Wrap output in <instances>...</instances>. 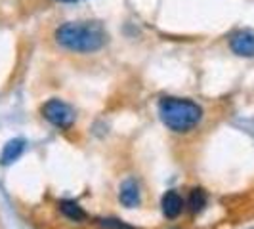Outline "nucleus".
Here are the masks:
<instances>
[{"instance_id":"f257e3e1","label":"nucleus","mask_w":254,"mask_h":229,"mask_svg":"<svg viewBox=\"0 0 254 229\" xmlns=\"http://www.w3.org/2000/svg\"><path fill=\"white\" fill-rule=\"evenodd\" d=\"M56 42L71 52L90 54L105 46L107 33L98 21H71L56 29Z\"/></svg>"},{"instance_id":"f03ea898","label":"nucleus","mask_w":254,"mask_h":229,"mask_svg":"<svg viewBox=\"0 0 254 229\" xmlns=\"http://www.w3.org/2000/svg\"><path fill=\"white\" fill-rule=\"evenodd\" d=\"M159 114L166 128L172 132L186 134L197 126L203 118V109L191 100L182 98H163L159 103Z\"/></svg>"},{"instance_id":"7ed1b4c3","label":"nucleus","mask_w":254,"mask_h":229,"mask_svg":"<svg viewBox=\"0 0 254 229\" xmlns=\"http://www.w3.org/2000/svg\"><path fill=\"white\" fill-rule=\"evenodd\" d=\"M42 116L50 122L52 126L60 128V130H69L75 122V113L71 109V105H67L62 100H48L42 105Z\"/></svg>"},{"instance_id":"20e7f679","label":"nucleus","mask_w":254,"mask_h":229,"mask_svg":"<svg viewBox=\"0 0 254 229\" xmlns=\"http://www.w3.org/2000/svg\"><path fill=\"white\" fill-rule=\"evenodd\" d=\"M229 48L241 57H254V33L253 31H235L229 37Z\"/></svg>"},{"instance_id":"39448f33","label":"nucleus","mask_w":254,"mask_h":229,"mask_svg":"<svg viewBox=\"0 0 254 229\" xmlns=\"http://www.w3.org/2000/svg\"><path fill=\"white\" fill-rule=\"evenodd\" d=\"M161 208H163V214L166 218L174 220V218H178L184 212L186 203H184V199H182V195L178 191H166L163 195V199H161Z\"/></svg>"},{"instance_id":"423d86ee","label":"nucleus","mask_w":254,"mask_h":229,"mask_svg":"<svg viewBox=\"0 0 254 229\" xmlns=\"http://www.w3.org/2000/svg\"><path fill=\"white\" fill-rule=\"evenodd\" d=\"M119 201L127 208H134V206L140 204V187H138V183L134 179L123 181L121 191H119Z\"/></svg>"},{"instance_id":"0eeeda50","label":"nucleus","mask_w":254,"mask_h":229,"mask_svg":"<svg viewBox=\"0 0 254 229\" xmlns=\"http://www.w3.org/2000/svg\"><path fill=\"white\" fill-rule=\"evenodd\" d=\"M25 149V141L23 140H12L8 141L6 145H4V149H2V155H0V163L2 165H12L13 161H17L19 157H21V153Z\"/></svg>"},{"instance_id":"6e6552de","label":"nucleus","mask_w":254,"mask_h":229,"mask_svg":"<svg viewBox=\"0 0 254 229\" xmlns=\"http://www.w3.org/2000/svg\"><path fill=\"white\" fill-rule=\"evenodd\" d=\"M206 203H208V195H206V191L201 189V187H195V189L190 193L188 208H190V212H193V214H199L204 206H206Z\"/></svg>"},{"instance_id":"1a4fd4ad","label":"nucleus","mask_w":254,"mask_h":229,"mask_svg":"<svg viewBox=\"0 0 254 229\" xmlns=\"http://www.w3.org/2000/svg\"><path fill=\"white\" fill-rule=\"evenodd\" d=\"M60 210L64 212V216H67L69 220H73V222H80V220H84L86 214H84V210L78 206V203L75 201H62L60 203Z\"/></svg>"},{"instance_id":"9d476101","label":"nucleus","mask_w":254,"mask_h":229,"mask_svg":"<svg viewBox=\"0 0 254 229\" xmlns=\"http://www.w3.org/2000/svg\"><path fill=\"white\" fill-rule=\"evenodd\" d=\"M103 229H134L132 226H128L127 222L123 220H117V218H103L98 222Z\"/></svg>"},{"instance_id":"9b49d317","label":"nucleus","mask_w":254,"mask_h":229,"mask_svg":"<svg viewBox=\"0 0 254 229\" xmlns=\"http://www.w3.org/2000/svg\"><path fill=\"white\" fill-rule=\"evenodd\" d=\"M58 2H78V0H58Z\"/></svg>"}]
</instances>
